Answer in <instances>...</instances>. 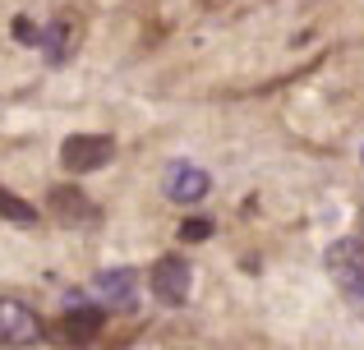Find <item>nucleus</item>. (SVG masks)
Here are the masks:
<instances>
[{
	"label": "nucleus",
	"instance_id": "obj_1",
	"mask_svg": "<svg viewBox=\"0 0 364 350\" xmlns=\"http://www.w3.org/2000/svg\"><path fill=\"white\" fill-rule=\"evenodd\" d=\"M328 272L337 277L341 295H346L350 305H364V244L355 235L328 244Z\"/></svg>",
	"mask_w": 364,
	"mask_h": 350
},
{
	"label": "nucleus",
	"instance_id": "obj_2",
	"mask_svg": "<svg viewBox=\"0 0 364 350\" xmlns=\"http://www.w3.org/2000/svg\"><path fill=\"white\" fill-rule=\"evenodd\" d=\"M97 332H102V309L92 305L83 290H70V295H65V314H60V323L51 327V337L55 341H70V346H83Z\"/></svg>",
	"mask_w": 364,
	"mask_h": 350
},
{
	"label": "nucleus",
	"instance_id": "obj_3",
	"mask_svg": "<svg viewBox=\"0 0 364 350\" xmlns=\"http://www.w3.org/2000/svg\"><path fill=\"white\" fill-rule=\"evenodd\" d=\"M111 157H116V138H107V134H74V138L60 143V162H65V171H74V175L102 171Z\"/></svg>",
	"mask_w": 364,
	"mask_h": 350
},
{
	"label": "nucleus",
	"instance_id": "obj_4",
	"mask_svg": "<svg viewBox=\"0 0 364 350\" xmlns=\"http://www.w3.org/2000/svg\"><path fill=\"white\" fill-rule=\"evenodd\" d=\"M42 318L23 305V300H0V346L5 350H23L42 341Z\"/></svg>",
	"mask_w": 364,
	"mask_h": 350
},
{
	"label": "nucleus",
	"instance_id": "obj_5",
	"mask_svg": "<svg viewBox=\"0 0 364 350\" xmlns=\"http://www.w3.org/2000/svg\"><path fill=\"white\" fill-rule=\"evenodd\" d=\"M92 295H97L102 309H111V314H134V309H139V272L134 268H107L92 281Z\"/></svg>",
	"mask_w": 364,
	"mask_h": 350
},
{
	"label": "nucleus",
	"instance_id": "obj_6",
	"mask_svg": "<svg viewBox=\"0 0 364 350\" xmlns=\"http://www.w3.org/2000/svg\"><path fill=\"white\" fill-rule=\"evenodd\" d=\"M148 281H152V295H157L161 305H185L189 286H194V268H189L185 258H176V253H166V258L152 263Z\"/></svg>",
	"mask_w": 364,
	"mask_h": 350
},
{
	"label": "nucleus",
	"instance_id": "obj_7",
	"mask_svg": "<svg viewBox=\"0 0 364 350\" xmlns=\"http://www.w3.org/2000/svg\"><path fill=\"white\" fill-rule=\"evenodd\" d=\"M46 207H51L55 217H60V222H97V207H92V198L83 194L79 185H51V194H46Z\"/></svg>",
	"mask_w": 364,
	"mask_h": 350
},
{
	"label": "nucleus",
	"instance_id": "obj_8",
	"mask_svg": "<svg viewBox=\"0 0 364 350\" xmlns=\"http://www.w3.org/2000/svg\"><path fill=\"white\" fill-rule=\"evenodd\" d=\"M208 189H213V180H208L203 166H189V162L166 166V194L176 198V203H198Z\"/></svg>",
	"mask_w": 364,
	"mask_h": 350
},
{
	"label": "nucleus",
	"instance_id": "obj_9",
	"mask_svg": "<svg viewBox=\"0 0 364 350\" xmlns=\"http://www.w3.org/2000/svg\"><path fill=\"white\" fill-rule=\"evenodd\" d=\"M0 222H14V226H33L37 222V207L28 198H18L14 189H0Z\"/></svg>",
	"mask_w": 364,
	"mask_h": 350
},
{
	"label": "nucleus",
	"instance_id": "obj_10",
	"mask_svg": "<svg viewBox=\"0 0 364 350\" xmlns=\"http://www.w3.org/2000/svg\"><path fill=\"white\" fill-rule=\"evenodd\" d=\"M42 55L51 65H60L65 60V51H70V23H51V28H42Z\"/></svg>",
	"mask_w": 364,
	"mask_h": 350
},
{
	"label": "nucleus",
	"instance_id": "obj_11",
	"mask_svg": "<svg viewBox=\"0 0 364 350\" xmlns=\"http://www.w3.org/2000/svg\"><path fill=\"white\" fill-rule=\"evenodd\" d=\"M213 235V222H203V217H194V222H180V240L185 244H198Z\"/></svg>",
	"mask_w": 364,
	"mask_h": 350
},
{
	"label": "nucleus",
	"instance_id": "obj_12",
	"mask_svg": "<svg viewBox=\"0 0 364 350\" xmlns=\"http://www.w3.org/2000/svg\"><path fill=\"white\" fill-rule=\"evenodd\" d=\"M14 37H18L23 46H37V42H42V28H37L33 18H23V14H18V18H14Z\"/></svg>",
	"mask_w": 364,
	"mask_h": 350
},
{
	"label": "nucleus",
	"instance_id": "obj_13",
	"mask_svg": "<svg viewBox=\"0 0 364 350\" xmlns=\"http://www.w3.org/2000/svg\"><path fill=\"white\" fill-rule=\"evenodd\" d=\"M360 162H364V148H360Z\"/></svg>",
	"mask_w": 364,
	"mask_h": 350
}]
</instances>
